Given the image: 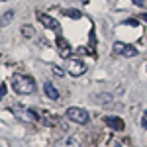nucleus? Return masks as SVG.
Returning a JSON list of instances; mask_svg holds the SVG:
<instances>
[{"label": "nucleus", "instance_id": "obj_6", "mask_svg": "<svg viewBox=\"0 0 147 147\" xmlns=\"http://www.w3.org/2000/svg\"><path fill=\"white\" fill-rule=\"evenodd\" d=\"M57 49H59V55L65 57V59H69L71 53H73V49H71V45H69V41L65 39V37H61V35H57Z\"/></svg>", "mask_w": 147, "mask_h": 147}, {"label": "nucleus", "instance_id": "obj_3", "mask_svg": "<svg viewBox=\"0 0 147 147\" xmlns=\"http://www.w3.org/2000/svg\"><path fill=\"white\" fill-rule=\"evenodd\" d=\"M12 112H14V116H16L20 122H26V124H34V122L39 120V116H37L34 110L24 108V106H14V108H12Z\"/></svg>", "mask_w": 147, "mask_h": 147}, {"label": "nucleus", "instance_id": "obj_19", "mask_svg": "<svg viewBox=\"0 0 147 147\" xmlns=\"http://www.w3.org/2000/svg\"><path fill=\"white\" fill-rule=\"evenodd\" d=\"M141 20H143V22H147V14H141Z\"/></svg>", "mask_w": 147, "mask_h": 147}, {"label": "nucleus", "instance_id": "obj_5", "mask_svg": "<svg viewBox=\"0 0 147 147\" xmlns=\"http://www.w3.org/2000/svg\"><path fill=\"white\" fill-rule=\"evenodd\" d=\"M114 53H122L124 57H136L137 55V47L125 45V43H114Z\"/></svg>", "mask_w": 147, "mask_h": 147}, {"label": "nucleus", "instance_id": "obj_18", "mask_svg": "<svg viewBox=\"0 0 147 147\" xmlns=\"http://www.w3.org/2000/svg\"><path fill=\"white\" fill-rule=\"evenodd\" d=\"M134 4L139 6V8H143V6H145V0H134Z\"/></svg>", "mask_w": 147, "mask_h": 147}, {"label": "nucleus", "instance_id": "obj_16", "mask_svg": "<svg viewBox=\"0 0 147 147\" xmlns=\"http://www.w3.org/2000/svg\"><path fill=\"white\" fill-rule=\"evenodd\" d=\"M94 45H96V35H94V32H90V47L94 49Z\"/></svg>", "mask_w": 147, "mask_h": 147}, {"label": "nucleus", "instance_id": "obj_7", "mask_svg": "<svg viewBox=\"0 0 147 147\" xmlns=\"http://www.w3.org/2000/svg\"><path fill=\"white\" fill-rule=\"evenodd\" d=\"M104 124L110 125V127L116 129V131H122V129L125 127L124 120H122V118H118V116H104Z\"/></svg>", "mask_w": 147, "mask_h": 147}, {"label": "nucleus", "instance_id": "obj_17", "mask_svg": "<svg viewBox=\"0 0 147 147\" xmlns=\"http://www.w3.org/2000/svg\"><path fill=\"white\" fill-rule=\"evenodd\" d=\"M125 24H127V26H139V22L134 20V18H131V20H125Z\"/></svg>", "mask_w": 147, "mask_h": 147}, {"label": "nucleus", "instance_id": "obj_12", "mask_svg": "<svg viewBox=\"0 0 147 147\" xmlns=\"http://www.w3.org/2000/svg\"><path fill=\"white\" fill-rule=\"evenodd\" d=\"M20 32H22L24 37H34V35H35V30L32 28V26H22V30H20Z\"/></svg>", "mask_w": 147, "mask_h": 147}, {"label": "nucleus", "instance_id": "obj_20", "mask_svg": "<svg viewBox=\"0 0 147 147\" xmlns=\"http://www.w3.org/2000/svg\"><path fill=\"white\" fill-rule=\"evenodd\" d=\"M141 125H143V127H147V118L143 120V122H141Z\"/></svg>", "mask_w": 147, "mask_h": 147}, {"label": "nucleus", "instance_id": "obj_22", "mask_svg": "<svg viewBox=\"0 0 147 147\" xmlns=\"http://www.w3.org/2000/svg\"><path fill=\"white\" fill-rule=\"evenodd\" d=\"M82 2H88V0H82Z\"/></svg>", "mask_w": 147, "mask_h": 147}, {"label": "nucleus", "instance_id": "obj_23", "mask_svg": "<svg viewBox=\"0 0 147 147\" xmlns=\"http://www.w3.org/2000/svg\"><path fill=\"white\" fill-rule=\"evenodd\" d=\"M0 2H4V0H0Z\"/></svg>", "mask_w": 147, "mask_h": 147}, {"label": "nucleus", "instance_id": "obj_8", "mask_svg": "<svg viewBox=\"0 0 147 147\" xmlns=\"http://www.w3.org/2000/svg\"><path fill=\"white\" fill-rule=\"evenodd\" d=\"M55 147H79V139L75 136H71V134H67V136L61 137V139H57Z\"/></svg>", "mask_w": 147, "mask_h": 147}, {"label": "nucleus", "instance_id": "obj_14", "mask_svg": "<svg viewBox=\"0 0 147 147\" xmlns=\"http://www.w3.org/2000/svg\"><path fill=\"white\" fill-rule=\"evenodd\" d=\"M51 69H53V73H55V75H59V77H63V75H65V71H63L61 67H55V65H53Z\"/></svg>", "mask_w": 147, "mask_h": 147}, {"label": "nucleus", "instance_id": "obj_15", "mask_svg": "<svg viewBox=\"0 0 147 147\" xmlns=\"http://www.w3.org/2000/svg\"><path fill=\"white\" fill-rule=\"evenodd\" d=\"M6 88H8V86H6V82H2V84H0V100L4 98V94H6Z\"/></svg>", "mask_w": 147, "mask_h": 147}, {"label": "nucleus", "instance_id": "obj_21", "mask_svg": "<svg viewBox=\"0 0 147 147\" xmlns=\"http://www.w3.org/2000/svg\"><path fill=\"white\" fill-rule=\"evenodd\" d=\"M145 118H147V110H145Z\"/></svg>", "mask_w": 147, "mask_h": 147}, {"label": "nucleus", "instance_id": "obj_9", "mask_svg": "<svg viewBox=\"0 0 147 147\" xmlns=\"http://www.w3.org/2000/svg\"><path fill=\"white\" fill-rule=\"evenodd\" d=\"M69 73H71L73 77H80L82 73H86V65H84L82 61H73L71 67H69Z\"/></svg>", "mask_w": 147, "mask_h": 147}, {"label": "nucleus", "instance_id": "obj_11", "mask_svg": "<svg viewBox=\"0 0 147 147\" xmlns=\"http://www.w3.org/2000/svg\"><path fill=\"white\" fill-rule=\"evenodd\" d=\"M12 20H14V10L4 12V14H2V18H0V28H6Z\"/></svg>", "mask_w": 147, "mask_h": 147}, {"label": "nucleus", "instance_id": "obj_4", "mask_svg": "<svg viewBox=\"0 0 147 147\" xmlns=\"http://www.w3.org/2000/svg\"><path fill=\"white\" fill-rule=\"evenodd\" d=\"M37 20H39V24L43 26V28H49V30H61V26H59V22H57L53 16H49V14H37Z\"/></svg>", "mask_w": 147, "mask_h": 147}, {"label": "nucleus", "instance_id": "obj_2", "mask_svg": "<svg viewBox=\"0 0 147 147\" xmlns=\"http://www.w3.org/2000/svg\"><path fill=\"white\" fill-rule=\"evenodd\" d=\"M67 118L71 122H75V124H88L90 122V114L86 112L84 108H79V106H71L67 110Z\"/></svg>", "mask_w": 147, "mask_h": 147}, {"label": "nucleus", "instance_id": "obj_13", "mask_svg": "<svg viewBox=\"0 0 147 147\" xmlns=\"http://www.w3.org/2000/svg\"><path fill=\"white\" fill-rule=\"evenodd\" d=\"M65 16H69V18H75V20L82 18V14H80L79 10H65Z\"/></svg>", "mask_w": 147, "mask_h": 147}, {"label": "nucleus", "instance_id": "obj_10", "mask_svg": "<svg viewBox=\"0 0 147 147\" xmlns=\"http://www.w3.org/2000/svg\"><path fill=\"white\" fill-rule=\"evenodd\" d=\"M43 90H45V94H47V98H51V100H59V90L55 88V84L53 82H43Z\"/></svg>", "mask_w": 147, "mask_h": 147}, {"label": "nucleus", "instance_id": "obj_1", "mask_svg": "<svg viewBox=\"0 0 147 147\" xmlns=\"http://www.w3.org/2000/svg\"><path fill=\"white\" fill-rule=\"evenodd\" d=\"M12 88L18 94H34L35 92V80L32 77H24V75H14L12 77Z\"/></svg>", "mask_w": 147, "mask_h": 147}]
</instances>
